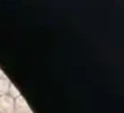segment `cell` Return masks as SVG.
I'll list each match as a JSON object with an SVG mask.
<instances>
[{
	"label": "cell",
	"mask_w": 124,
	"mask_h": 113,
	"mask_svg": "<svg viewBox=\"0 0 124 113\" xmlns=\"http://www.w3.org/2000/svg\"><path fill=\"white\" fill-rule=\"evenodd\" d=\"M14 99L8 94L0 95V113H14Z\"/></svg>",
	"instance_id": "6da1fadb"
},
{
	"label": "cell",
	"mask_w": 124,
	"mask_h": 113,
	"mask_svg": "<svg viewBox=\"0 0 124 113\" xmlns=\"http://www.w3.org/2000/svg\"><path fill=\"white\" fill-rule=\"evenodd\" d=\"M14 105H15V108H18V110L21 111V112H23V111H28V110H29L27 101H26V99L23 98L22 95H20L19 98L14 99Z\"/></svg>",
	"instance_id": "7a4b0ae2"
},
{
	"label": "cell",
	"mask_w": 124,
	"mask_h": 113,
	"mask_svg": "<svg viewBox=\"0 0 124 113\" xmlns=\"http://www.w3.org/2000/svg\"><path fill=\"white\" fill-rule=\"evenodd\" d=\"M9 81L5 78H0V95L8 94V88H9Z\"/></svg>",
	"instance_id": "3957f363"
},
{
	"label": "cell",
	"mask_w": 124,
	"mask_h": 113,
	"mask_svg": "<svg viewBox=\"0 0 124 113\" xmlns=\"http://www.w3.org/2000/svg\"><path fill=\"white\" fill-rule=\"evenodd\" d=\"M8 95H11L13 99H16V98H19L21 95V93L20 91L14 86L13 84H9V88H8Z\"/></svg>",
	"instance_id": "277c9868"
}]
</instances>
